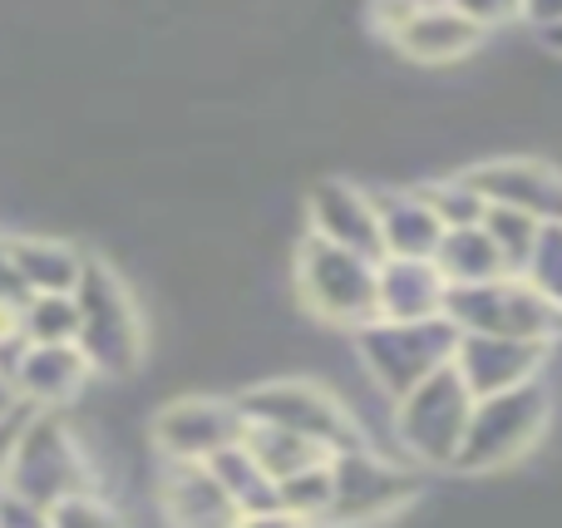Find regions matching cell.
<instances>
[{
  "label": "cell",
  "mask_w": 562,
  "mask_h": 528,
  "mask_svg": "<svg viewBox=\"0 0 562 528\" xmlns=\"http://www.w3.org/2000/svg\"><path fill=\"white\" fill-rule=\"evenodd\" d=\"M233 401L247 425H272V430L301 435V440L321 445L326 454H346L366 445V435L346 415V405L321 381H311V375H272V381H257L247 391H237Z\"/></svg>",
  "instance_id": "6"
},
{
  "label": "cell",
  "mask_w": 562,
  "mask_h": 528,
  "mask_svg": "<svg viewBox=\"0 0 562 528\" xmlns=\"http://www.w3.org/2000/svg\"><path fill=\"white\" fill-rule=\"evenodd\" d=\"M5 247L30 296H75L85 272V252L75 243L45 233H5Z\"/></svg>",
  "instance_id": "19"
},
{
  "label": "cell",
  "mask_w": 562,
  "mask_h": 528,
  "mask_svg": "<svg viewBox=\"0 0 562 528\" xmlns=\"http://www.w3.org/2000/svg\"><path fill=\"white\" fill-rule=\"evenodd\" d=\"M548 420H553V395H548L543 381L518 385V391H504V395H488V401H474L464 445H459L449 474L514 470V464H524L533 450H543Z\"/></svg>",
  "instance_id": "3"
},
{
  "label": "cell",
  "mask_w": 562,
  "mask_h": 528,
  "mask_svg": "<svg viewBox=\"0 0 562 528\" xmlns=\"http://www.w3.org/2000/svg\"><path fill=\"white\" fill-rule=\"evenodd\" d=\"M419 470L405 460H385L370 445L346 454H330V509L326 528H375L400 519L419 504Z\"/></svg>",
  "instance_id": "7"
},
{
  "label": "cell",
  "mask_w": 562,
  "mask_h": 528,
  "mask_svg": "<svg viewBox=\"0 0 562 528\" xmlns=\"http://www.w3.org/2000/svg\"><path fill=\"white\" fill-rule=\"evenodd\" d=\"M488 207H514L533 223H562V168L538 154H488L459 168Z\"/></svg>",
  "instance_id": "12"
},
{
  "label": "cell",
  "mask_w": 562,
  "mask_h": 528,
  "mask_svg": "<svg viewBox=\"0 0 562 528\" xmlns=\"http://www.w3.org/2000/svg\"><path fill=\"white\" fill-rule=\"evenodd\" d=\"M435 272L445 277V287H484V282H498L504 262H498L494 243L484 237V227H459V233H445L435 247Z\"/></svg>",
  "instance_id": "20"
},
{
  "label": "cell",
  "mask_w": 562,
  "mask_h": 528,
  "mask_svg": "<svg viewBox=\"0 0 562 528\" xmlns=\"http://www.w3.org/2000/svg\"><path fill=\"white\" fill-rule=\"evenodd\" d=\"M237 445L252 454L257 470H262L272 484L291 480V474H301V470H316V464L330 460L321 445L301 440V435H286V430H272V425H243V440Z\"/></svg>",
  "instance_id": "21"
},
{
  "label": "cell",
  "mask_w": 562,
  "mask_h": 528,
  "mask_svg": "<svg viewBox=\"0 0 562 528\" xmlns=\"http://www.w3.org/2000/svg\"><path fill=\"white\" fill-rule=\"evenodd\" d=\"M291 302L306 322L360 332L375 322V262L346 247H330L321 237H301L291 252Z\"/></svg>",
  "instance_id": "2"
},
{
  "label": "cell",
  "mask_w": 562,
  "mask_h": 528,
  "mask_svg": "<svg viewBox=\"0 0 562 528\" xmlns=\"http://www.w3.org/2000/svg\"><path fill=\"white\" fill-rule=\"evenodd\" d=\"M233 528H311V524H301L296 514H286V509H267V514H237Z\"/></svg>",
  "instance_id": "28"
},
{
  "label": "cell",
  "mask_w": 562,
  "mask_h": 528,
  "mask_svg": "<svg viewBox=\"0 0 562 528\" xmlns=\"http://www.w3.org/2000/svg\"><path fill=\"white\" fill-rule=\"evenodd\" d=\"M79 306V356L89 361L94 375H134L148 356V316L138 306L134 287L119 277V267L85 257V272L75 287Z\"/></svg>",
  "instance_id": "1"
},
{
  "label": "cell",
  "mask_w": 562,
  "mask_h": 528,
  "mask_svg": "<svg viewBox=\"0 0 562 528\" xmlns=\"http://www.w3.org/2000/svg\"><path fill=\"white\" fill-rule=\"evenodd\" d=\"M158 509L168 514L173 528H233L237 509L227 504V494L217 490V480L207 474V464H168L158 474Z\"/></svg>",
  "instance_id": "18"
},
{
  "label": "cell",
  "mask_w": 562,
  "mask_h": 528,
  "mask_svg": "<svg viewBox=\"0 0 562 528\" xmlns=\"http://www.w3.org/2000/svg\"><path fill=\"white\" fill-rule=\"evenodd\" d=\"M243 411H237L233 395H213V391H198V395H178L168 401L164 411L154 415V450L158 460L168 464H207L217 450L243 440Z\"/></svg>",
  "instance_id": "11"
},
{
  "label": "cell",
  "mask_w": 562,
  "mask_h": 528,
  "mask_svg": "<svg viewBox=\"0 0 562 528\" xmlns=\"http://www.w3.org/2000/svg\"><path fill=\"white\" fill-rule=\"evenodd\" d=\"M469 415H474V395L464 391L454 366H439L409 395H400L390 405V430L409 470H454Z\"/></svg>",
  "instance_id": "5"
},
{
  "label": "cell",
  "mask_w": 562,
  "mask_h": 528,
  "mask_svg": "<svg viewBox=\"0 0 562 528\" xmlns=\"http://www.w3.org/2000/svg\"><path fill=\"white\" fill-rule=\"evenodd\" d=\"M0 499H5V490H0Z\"/></svg>",
  "instance_id": "31"
},
{
  "label": "cell",
  "mask_w": 562,
  "mask_h": 528,
  "mask_svg": "<svg viewBox=\"0 0 562 528\" xmlns=\"http://www.w3.org/2000/svg\"><path fill=\"white\" fill-rule=\"evenodd\" d=\"M207 474L217 480V490L227 494V504H233L237 514H267V509H277V484L267 480L262 470H257V460L243 450V445H227V450H217L213 460H207Z\"/></svg>",
  "instance_id": "22"
},
{
  "label": "cell",
  "mask_w": 562,
  "mask_h": 528,
  "mask_svg": "<svg viewBox=\"0 0 562 528\" xmlns=\"http://www.w3.org/2000/svg\"><path fill=\"white\" fill-rule=\"evenodd\" d=\"M445 292L449 287L435 262H375V322H435L445 316Z\"/></svg>",
  "instance_id": "17"
},
{
  "label": "cell",
  "mask_w": 562,
  "mask_h": 528,
  "mask_svg": "<svg viewBox=\"0 0 562 528\" xmlns=\"http://www.w3.org/2000/svg\"><path fill=\"white\" fill-rule=\"evenodd\" d=\"M25 282H20L15 262H10V247H5V233H0V306H25Z\"/></svg>",
  "instance_id": "27"
},
{
  "label": "cell",
  "mask_w": 562,
  "mask_h": 528,
  "mask_svg": "<svg viewBox=\"0 0 562 528\" xmlns=\"http://www.w3.org/2000/svg\"><path fill=\"white\" fill-rule=\"evenodd\" d=\"M524 282L562 312V223H543L533 257H528V267H524Z\"/></svg>",
  "instance_id": "25"
},
{
  "label": "cell",
  "mask_w": 562,
  "mask_h": 528,
  "mask_svg": "<svg viewBox=\"0 0 562 528\" xmlns=\"http://www.w3.org/2000/svg\"><path fill=\"white\" fill-rule=\"evenodd\" d=\"M10 385L30 411H49V405H69L89 385V361L79 356V346H20L10 356Z\"/></svg>",
  "instance_id": "15"
},
{
  "label": "cell",
  "mask_w": 562,
  "mask_h": 528,
  "mask_svg": "<svg viewBox=\"0 0 562 528\" xmlns=\"http://www.w3.org/2000/svg\"><path fill=\"white\" fill-rule=\"evenodd\" d=\"M479 227H484V237L494 243V252H498V262H504V272H508V277H524V267H528V257H533L543 223H533V217L514 213V207H488Z\"/></svg>",
  "instance_id": "24"
},
{
  "label": "cell",
  "mask_w": 562,
  "mask_h": 528,
  "mask_svg": "<svg viewBox=\"0 0 562 528\" xmlns=\"http://www.w3.org/2000/svg\"><path fill=\"white\" fill-rule=\"evenodd\" d=\"M553 346L538 341H504V336H459L454 341V375L464 381V391L474 401H488V395L518 391V385L543 381V366Z\"/></svg>",
  "instance_id": "14"
},
{
  "label": "cell",
  "mask_w": 562,
  "mask_h": 528,
  "mask_svg": "<svg viewBox=\"0 0 562 528\" xmlns=\"http://www.w3.org/2000/svg\"><path fill=\"white\" fill-rule=\"evenodd\" d=\"M45 528H128L119 519L114 504H104L99 494H69V499L49 504L45 509Z\"/></svg>",
  "instance_id": "26"
},
{
  "label": "cell",
  "mask_w": 562,
  "mask_h": 528,
  "mask_svg": "<svg viewBox=\"0 0 562 528\" xmlns=\"http://www.w3.org/2000/svg\"><path fill=\"white\" fill-rule=\"evenodd\" d=\"M454 341L459 332L445 316H435V322H366L360 332H350L360 375L390 405L415 391L425 375H435L439 366H449Z\"/></svg>",
  "instance_id": "4"
},
{
  "label": "cell",
  "mask_w": 562,
  "mask_h": 528,
  "mask_svg": "<svg viewBox=\"0 0 562 528\" xmlns=\"http://www.w3.org/2000/svg\"><path fill=\"white\" fill-rule=\"evenodd\" d=\"M20 415H30V405L15 395V385H10V371H5V366H0V425L20 420Z\"/></svg>",
  "instance_id": "29"
},
{
  "label": "cell",
  "mask_w": 562,
  "mask_h": 528,
  "mask_svg": "<svg viewBox=\"0 0 562 528\" xmlns=\"http://www.w3.org/2000/svg\"><path fill=\"white\" fill-rule=\"evenodd\" d=\"M79 306L75 296H25L20 306V341L25 346H75Z\"/></svg>",
  "instance_id": "23"
},
{
  "label": "cell",
  "mask_w": 562,
  "mask_h": 528,
  "mask_svg": "<svg viewBox=\"0 0 562 528\" xmlns=\"http://www.w3.org/2000/svg\"><path fill=\"white\" fill-rule=\"evenodd\" d=\"M306 237H321L330 247H346L356 257H370L380 262V217H375V203L370 193L356 183V178H316L306 188Z\"/></svg>",
  "instance_id": "13"
},
{
  "label": "cell",
  "mask_w": 562,
  "mask_h": 528,
  "mask_svg": "<svg viewBox=\"0 0 562 528\" xmlns=\"http://www.w3.org/2000/svg\"><path fill=\"white\" fill-rule=\"evenodd\" d=\"M366 193L380 217V252L400 257V262H429L445 227L429 213L425 198L405 183H366Z\"/></svg>",
  "instance_id": "16"
},
{
  "label": "cell",
  "mask_w": 562,
  "mask_h": 528,
  "mask_svg": "<svg viewBox=\"0 0 562 528\" xmlns=\"http://www.w3.org/2000/svg\"><path fill=\"white\" fill-rule=\"evenodd\" d=\"M445 322L459 336H504V341L553 346L562 336V312L533 292L524 277H498L484 287H449Z\"/></svg>",
  "instance_id": "9"
},
{
  "label": "cell",
  "mask_w": 562,
  "mask_h": 528,
  "mask_svg": "<svg viewBox=\"0 0 562 528\" xmlns=\"http://www.w3.org/2000/svg\"><path fill=\"white\" fill-rule=\"evenodd\" d=\"M370 25L390 45V55L425 69L464 65L488 45V35L474 25V15L464 5H395V10L375 5Z\"/></svg>",
  "instance_id": "10"
},
{
  "label": "cell",
  "mask_w": 562,
  "mask_h": 528,
  "mask_svg": "<svg viewBox=\"0 0 562 528\" xmlns=\"http://www.w3.org/2000/svg\"><path fill=\"white\" fill-rule=\"evenodd\" d=\"M538 40H543V49H553V55H562V25L543 30V35H538Z\"/></svg>",
  "instance_id": "30"
},
{
  "label": "cell",
  "mask_w": 562,
  "mask_h": 528,
  "mask_svg": "<svg viewBox=\"0 0 562 528\" xmlns=\"http://www.w3.org/2000/svg\"><path fill=\"white\" fill-rule=\"evenodd\" d=\"M0 484H5L10 499L45 514L49 504L89 490V460L69 435V425H59L55 415H30L15 435L5 470H0Z\"/></svg>",
  "instance_id": "8"
}]
</instances>
